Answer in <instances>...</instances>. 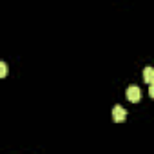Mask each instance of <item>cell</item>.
Masks as SVG:
<instances>
[{"mask_svg":"<svg viewBox=\"0 0 154 154\" xmlns=\"http://www.w3.org/2000/svg\"><path fill=\"white\" fill-rule=\"evenodd\" d=\"M127 98H129V102L138 103V102L141 100V89H140L138 85H131V87L127 89Z\"/></svg>","mask_w":154,"mask_h":154,"instance_id":"cell-1","label":"cell"},{"mask_svg":"<svg viewBox=\"0 0 154 154\" xmlns=\"http://www.w3.org/2000/svg\"><path fill=\"white\" fill-rule=\"evenodd\" d=\"M112 120L118 122V123H120V122H125V120H127V111H125L122 105H116V107L112 109Z\"/></svg>","mask_w":154,"mask_h":154,"instance_id":"cell-2","label":"cell"},{"mask_svg":"<svg viewBox=\"0 0 154 154\" xmlns=\"http://www.w3.org/2000/svg\"><path fill=\"white\" fill-rule=\"evenodd\" d=\"M143 80H145L149 85L154 84V69H152V67H145V71H143Z\"/></svg>","mask_w":154,"mask_h":154,"instance_id":"cell-3","label":"cell"},{"mask_svg":"<svg viewBox=\"0 0 154 154\" xmlns=\"http://www.w3.org/2000/svg\"><path fill=\"white\" fill-rule=\"evenodd\" d=\"M6 74H8V65L4 62H0V78H4Z\"/></svg>","mask_w":154,"mask_h":154,"instance_id":"cell-4","label":"cell"},{"mask_svg":"<svg viewBox=\"0 0 154 154\" xmlns=\"http://www.w3.org/2000/svg\"><path fill=\"white\" fill-rule=\"evenodd\" d=\"M149 94H150V96H154V84L150 85V89H149Z\"/></svg>","mask_w":154,"mask_h":154,"instance_id":"cell-5","label":"cell"}]
</instances>
